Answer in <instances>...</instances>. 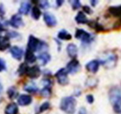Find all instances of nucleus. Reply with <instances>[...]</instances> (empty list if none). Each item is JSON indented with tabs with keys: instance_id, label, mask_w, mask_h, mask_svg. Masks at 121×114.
<instances>
[{
	"instance_id": "8",
	"label": "nucleus",
	"mask_w": 121,
	"mask_h": 114,
	"mask_svg": "<svg viewBox=\"0 0 121 114\" xmlns=\"http://www.w3.org/2000/svg\"><path fill=\"white\" fill-rule=\"evenodd\" d=\"M80 68L79 63L76 59L70 61L67 65L66 70L69 73H74L77 72Z\"/></svg>"
},
{
	"instance_id": "17",
	"label": "nucleus",
	"mask_w": 121,
	"mask_h": 114,
	"mask_svg": "<svg viewBox=\"0 0 121 114\" xmlns=\"http://www.w3.org/2000/svg\"><path fill=\"white\" fill-rule=\"evenodd\" d=\"M36 57L33 54V52L29 49H27L25 54V61L27 63H33L36 61Z\"/></svg>"
},
{
	"instance_id": "34",
	"label": "nucleus",
	"mask_w": 121,
	"mask_h": 114,
	"mask_svg": "<svg viewBox=\"0 0 121 114\" xmlns=\"http://www.w3.org/2000/svg\"><path fill=\"white\" fill-rule=\"evenodd\" d=\"M5 13H6V11H5L4 5L2 3H0V17L3 18L5 15Z\"/></svg>"
},
{
	"instance_id": "20",
	"label": "nucleus",
	"mask_w": 121,
	"mask_h": 114,
	"mask_svg": "<svg viewBox=\"0 0 121 114\" xmlns=\"http://www.w3.org/2000/svg\"><path fill=\"white\" fill-rule=\"evenodd\" d=\"M108 11L113 16L120 17L121 18V5L117 6H112L108 9Z\"/></svg>"
},
{
	"instance_id": "14",
	"label": "nucleus",
	"mask_w": 121,
	"mask_h": 114,
	"mask_svg": "<svg viewBox=\"0 0 121 114\" xmlns=\"http://www.w3.org/2000/svg\"><path fill=\"white\" fill-rule=\"evenodd\" d=\"M10 46L9 38L7 36H0V50L4 51Z\"/></svg>"
},
{
	"instance_id": "37",
	"label": "nucleus",
	"mask_w": 121,
	"mask_h": 114,
	"mask_svg": "<svg viewBox=\"0 0 121 114\" xmlns=\"http://www.w3.org/2000/svg\"><path fill=\"white\" fill-rule=\"evenodd\" d=\"M79 114H87V110L84 107H81L79 110Z\"/></svg>"
},
{
	"instance_id": "19",
	"label": "nucleus",
	"mask_w": 121,
	"mask_h": 114,
	"mask_svg": "<svg viewBox=\"0 0 121 114\" xmlns=\"http://www.w3.org/2000/svg\"><path fill=\"white\" fill-rule=\"evenodd\" d=\"M76 21L78 24H87L88 23V18L82 12H79L75 17Z\"/></svg>"
},
{
	"instance_id": "18",
	"label": "nucleus",
	"mask_w": 121,
	"mask_h": 114,
	"mask_svg": "<svg viewBox=\"0 0 121 114\" xmlns=\"http://www.w3.org/2000/svg\"><path fill=\"white\" fill-rule=\"evenodd\" d=\"M31 8V5L29 2L24 1L21 3V6L19 8V14L21 15H27L30 11Z\"/></svg>"
},
{
	"instance_id": "12",
	"label": "nucleus",
	"mask_w": 121,
	"mask_h": 114,
	"mask_svg": "<svg viewBox=\"0 0 121 114\" xmlns=\"http://www.w3.org/2000/svg\"><path fill=\"white\" fill-rule=\"evenodd\" d=\"M32 97L26 94L21 95L18 98V103L20 106H27L32 103Z\"/></svg>"
},
{
	"instance_id": "33",
	"label": "nucleus",
	"mask_w": 121,
	"mask_h": 114,
	"mask_svg": "<svg viewBox=\"0 0 121 114\" xmlns=\"http://www.w3.org/2000/svg\"><path fill=\"white\" fill-rule=\"evenodd\" d=\"M114 110L117 113L119 114H121V101L118 103L116 105H114Z\"/></svg>"
},
{
	"instance_id": "15",
	"label": "nucleus",
	"mask_w": 121,
	"mask_h": 114,
	"mask_svg": "<svg viewBox=\"0 0 121 114\" xmlns=\"http://www.w3.org/2000/svg\"><path fill=\"white\" fill-rule=\"evenodd\" d=\"M67 52L70 57L72 58H75L78 54L77 46L73 43L69 44L67 47Z\"/></svg>"
},
{
	"instance_id": "1",
	"label": "nucleus",
	"mask_w": 121,
	"mask_h": 114,
	"mask_svg": "<svg viewBox=\"0 0 121 114\" xmlns=\"http://www.w3.org/2000/svg\"><path fill=\"white\" fill-rule=\"evenodd\" d=\"M76 101L73 96H66L61 100L60 108L68 114H73L76 110Z\"/></svg>"
},
{
	"instance_id": "21",
	"label": "nucleus",
	"mask_w": 121,
	"mask_h": 114,
	"mask_svg": "<svg viewBox=\"0 0 121 114\" xmlns=\"http://www.w3.org/2000/svg\"><path fill=\"white\" fill-rule=\"evenodd\" d=\"M38 58L40 61L41 62L42 64L45 65L47 63L50 61V60L51 59V56L48 53L43 52L39 55Z\"/></svg>"
},
{
	"instance_id": "24",
	"label": "nucleus",
	"mask_w": 121,
	"mask_h": 114,
	"mask_svg": "<svg viewBox=\"0 0 121 114\" xmlns=\"http://www.w3.org/2000/svg\"><path fill=\"white\" fill-rule=\"evenodd\" d=\"M7 95L10 99H15L18 96V91L15 87H10L7 92Z\"/></svg>"
},
{
	"instance_id": "39",
	"label": "nucleus",
	"mask_w": 121,
	"mask_h": 114,
	"mask_svg": "<svg viewBox=\"0 0 121 114\" xmlns=\"http://www.w3.org/2000/svg\"><path fill=\"white\" fill-rule=\"evenodd\" d=\"M5 30H6V29H5V28L4 27V26H3V25L0 23V33L3 32V31H4Z\"/></svg>"
},
{
	"instance_id": "41",
	"label": "nucleus",
	"mask_w": 121,
	"mask_h": 114,
	"mask_svg": "<svg viewBox=\"0 0 121 114\" xmlns=\"http://www.w3.org/2000/svg\"><path fill=\"white\" fill-rule=\"evenodd\" d=\"M62 3H63V1H56L57 5H58V6H61V4H62Z\"/></svg>"
},
{
	"instance_id": "13",
	"label": "nucleus",
	"mask_w": 121,
	"mask_h": 114,
	"mask_svg": "<svg viewBox=\"0 0 121 114\" xmlns=\"http://www.w3.org/2000/svg\"><path fill=\"white\" fill-rule=\"evenodd\" d=\"M85 67H86V69L88 72L95 73L99 69V61H98V60L91 61L86 64Z\"/></svg>"
},
{
	"instance_id": "23",
	"label": "nucleus",
	"mask_w": 121,
	"mask_h": 114,
	"mask_svg": "<svg viewBox=\"0 0 121 114\" xmlns=\"http://www.w3.org/2000/svg\"><path fill=\"white\" fill-rule=\"evenodd\" d=\"M24 90L29 93H34L38 91V87L33 82H29L24 86Z\"/></svg>"
},
{
	"instance_id": "10",
	"label": "nucleus",
	"mask_w": 121,
	"mask_h": 114,
	"mask_svg": "<svg viewBox=\"0 0 121 114\" xmlns=\"http://www.w3.org/2000/svg\"><path fill=\"white\" fill-rule=\"evenodd\" d=\"M44 20L46 24L49 27H53L57 24V21L53 15L50 13L45 12L44 14Z\"/></svg>"
},
{
	"instance_id": "26",
	"label": "nucleus",
	"mask_w": 121,
	"mask_h": 114,
	"mask_svg": "<svg viewBox=\"0 0 121 114\" xmlns=\"http://www.w3.org/2000/svg\"><path fill=\"white\" fill-rule=\"evenodd\" d=\"M51 94L52 91L49 87H45L44 88H43L41 92V95L45 98L49 97L51 95Z\"/></svg>"
},
{
	"instance_id": "40",
	"label": "nucleus",
	"mask_w": 121,
	"mask_h": 114,
	"mask_svg": "<svg viewBox=\"0 0 121 114\" xmlns=\"http://www.w3.org/2000/svg\"><path fill=\"white\" fill-rule=\"evenodd\" d=\"M98 1H91V5H92L93 6H95V5H96V3H98Z\"/></svg>"
},
{
	"instance_id": "25",
	"label": "nucleus",
	"mask_w": 121,
	"mask_h": 114,
	"mask_svg": "<svg viewBox=\"0 0 121 114\" xmlns=\"http://www.w3.org/2000/svg\"><path fill=\"white\" fill-rule=\"evenodd\" d=\"M41 12L39 9L38 7H36V6H34L32 10V17L35 19L38 20L40 18V17H41Z\"/></svg>"
},
{
	"instance_id": "16",
	"label": "nucleus",
	"mask_w": 121,
	"mask_h": 114,
	"mask_svg": "<svg viewBox=\"0 0 121 114\" xmlns=\"http://www.w3.org/2000/svg\"><path fill=\"white\" fill-rule=\"evenodd\" d=\"M18 112V107L15 103L9 104L5 109V114H17Z\"/></svg>"
},
{
	"instance_id": "42",
	"label": "nucleus",
	"mask_w": 121,
	"mask_h": 114,
	"mask_svg": "<svg viewBox=\"0 0 121 114\" xmlns=\"http://www.w3.org/2000/svg\"></svg>"
},
{
	"instance_id": "36",
	"label": "nucleus",
	"mask_w": 121,
	"mask_h": 114,
	"mask_svg": "<svg viewBox=\"0 0 121 114\" xmlns=\"http://www.w3.org/2000/svg\"><path fill=\"white\" fill-rule=\"evenodd\" d=\"M87 100L88 103H90V104L93 103L94 101L93 96L91 95H88L87 96Z\"/></svg>"
},
{
	"instance_id": "31",
	"label": "nucleus",
	"mask_w": 121,
	"mask_h": 114,
	"mask_svg": "<svg viewBox=\"0 0 121 114\" xmlns=\"http://www.w3.org/2000/svg\"><path fill=\"white\" fill-rule=\"evenodd\" d=\"M18 35H19V34L15 31H9V32H7V34L6 36L9 38H14L18 37Z\"/></svg>"
},
{
	"instance_id": "35",
	"label": "nucleus",
	"mask_w": 121,
	"mask_h": 114,
	"mask_svg": "<svg viewBox=\"0 0 121 114\" xmlns=\"http://www.w3.org/2000/svg\"><path fill=\"white\" fill-rule=\"evenodd\" d=\"M83 9H84V11L85 12V13H87V14H90L92 13V10L91 9L90 7H88L87 6H85L83 7Z\"/></svg>"
},
{
	"instance_id": "5",
	"label": "nucleus",
	"mask_w": 121,
	"mask_h": 114,
	"mask_svg": "<svg viewBox=\"0 0 121 114\" xmlns=\"http://www.w3.org/2000/svg\"><path fill=\"white\" fill-rule=\"evenodd\" d=\"M55 77L56 78L59 84L61 85H66L69 83L68 72L64 68L59 69L56 73H55Z\"/></svg>"
},
{
	"instance_id": "11",
	"label": "nucleus",
	"mask_w": 121,
	"mask_h": 114,
	"mask_svg": "<svg viewBox=\"0 0 121 114\" xmlns=\"http://www.w3.org/2000/svg\"><path fill=\"white\" fill-rule=\"evenodd\" d=\"M10 52L12 56L17 60H21L23 55V50L18 46H13L10 49Z\"/></svg>"
},
{
	"instance_id": "32",
	"label": "nucleus",
	"mask_w": 121,
	"mask_h": 114,
	"mask_svg": "<svg viewBox=\"0 0 121 114\" xmlns=\"http://www.w3.org/2000/svg\"><path fill=\"white\" fill-rule=\"evenodd\" d=\"M39 6L43 9H47L49 7V3L47 1H41L39 2Z\"/></svg>"
},
{
	"instance_id": "30",
	"label": "nucleus",
	"mask_w": 121,
	"mask_h": 114,
	"mask_svg": "<svg viewBox=\"0 0 121 114\" xmlns=\"http://www.w3.org/2000/svg\"><path fill=\"white\" fill-rule=\"evenodd\" d=\"M6 69V61L3 58H0V72L5 70Z\"/></svg>"
},
{
	"instance_id": "6",
	"label": "nucleus",
	"mask_w": 121,
	"mask_h": 114,
	"mask_svg": "<svg viewBox=\"0 0 121 114\" xmlns=\"http://www.w3.org/2000/svg\"><path fill=\"white\" fill-rule=\"evenodd\" d=\"M117 56L114 54H110L107 55L102 60V63L108 68H112L114 67L117 62Z\"/></svg>"
},
{
	"instance_id": "28",
	"label": "nucleus",
	"mask_w": 121,
	"mask_h": 114,
	"mask_svg": "<svg viewBox=\"0 0 121 114\" xmlns=\"http://www.w3.org/2000/svg\"><path fill=\"white\" fill-rule=\"evenodd\" d=\"M70 3H71L72 7L74 10L80 8L81 6V4L79 1H70Z\"/></svg>"
},
{
	"instance_id": "7",
	"label": "nucleus",
	"mask_w": 121,
	"mask_h": 114,
	"mask_svg": "<svg viewBox=\"0 0 121 114\" xmlns=\"http://www.w3.org/2000/svg\"><path fill=\"white\" fill-rule=\"evenodd\" d=\"M26 74L30 77V78H38L41 75V70L38 66H33L32 67H29L27 70Z\"/></svg>"
},
{
	"instance_id": "27",
	"label": "nucleus",
	"mask_w": 121,
	"mask_h": 114,
	"mask_svg": "<svg viewBox=\"0 0 121 114\" xmlns=\"http://www.w3.org/2000/svg\"><path fill=\"white\" fill-rule=\"evenodd\" d=\"M28 66L26 63H22L20 65L18 69V73L20 75H23L26 73L27 70L28 69Z\"/></svg>"
},
{
	"instance_id": "4",
	"label": "nucleus",
	"mask_w": 121,
	"mask_h": 114,
	"mask_svg": "<svg viewBox=\"0 0 121 114\" xmlns=\"http://www.w3.org/2000/svg\"><path fill=\"white\" fill-rule=\"evenodd\" d=\"M109 98L113 106L121 101V89L120 88L114 87L109 92Z\"/></svg>"
},
{
	"instance_id": "9",
	"label": "nucleus",
	"mask_w": 121,
	"mask_h": 114,
	"mask_svg": "<svg viewBox=\"0 0 121 114\" xmlns=\"http://www.w3.org/2000/svg\"><path fill=\"white\" fill-rule=\"evenodd\" d=\"M10 24L15 28H19L24 25L23 20L21 17L19 15H13L10 18L9 21Z\"/></svg>"
},
{
	"instance_id": "2",
	"label": "nucleus",
	"mask_w": 121,
	"mask_h": 114,
	"mask_svg": "<svg viewBox=\"0 0 121 114\" xmlns=\"http://www.w3.org/2000/svg\"><path fill=\"white\" fill-rule=\"evenodd\" d=\"M45 46H46L45 43L40 41L37 38L35 37L34 36L30 35L29 36L27 43V49L32 50V52L41 50Z\"/></svg>"
},
{
	"instance_id": "38",
	"label": "nucleus",
	"mask_w": 121,
	"mask_h": 114,
	"mask_svg": "<svg viewBox=\"0 0 121 114\" xmlns=\"http://www.w3.org/2000/svg\"><path fill=\"white\" fill-rule=\"evenodd\" d=\"M3 86L1 85V84L0 83V101H1V96H2V93H3Z\"/></svg>"
},
{
	"instance_id": "22",
	"label": "nucleus",
	"mask_w": 121,
	"mask_h": 114,
	"mask_svg": "<svg viewBox=\"0 0 121 114\" xmlns=\"http://www.w3.org/2000/svg\"><path fill=\"white\" fill-rule=\"evenodd\" d=\"M58 37L62 40H70L72 39V35L67 30L62 29L58 33Z\"/></svg>"
},
{
	"instance_id": "3",
	"label": "nucleus",
	"mask_w": 121,
	"mask_h": 114,
	"mask_svg": "<svg viewBox=\"0 0 121 114\" xmlns=\"http://www.w3.org/2000/svg\"><path fill=\"white\" fill-rule=\"evenodd\" d=\"M75 38L84 43H90L93 40L92 36L87 31L81 29H78L75 32Z\"/></svg>"
},
{
	"instance_id": "29",
	"label": "nucleus",
	"mask_w": 121,
	"mask_h": 114,
	"mask_svg": "<svg viewBox=\"0 0 121 114\" xmlns=\"http://www.w3.org/2000/svg\"><path fill=\"white\" fill-rule=\"evenodd\" d=\"M49 107H50L49 103H48V102H45L44 103H43L41 106H40L39 110V113L43 112L44 111V110H47V109L49 108Z\"/></svg>"
}]
</instances>
